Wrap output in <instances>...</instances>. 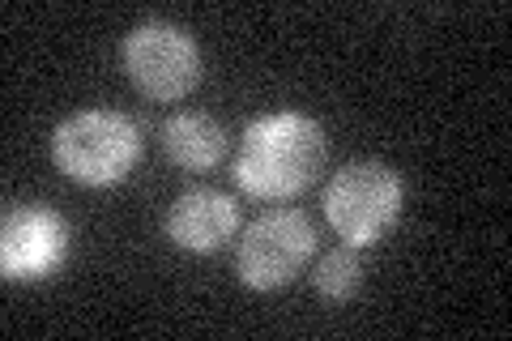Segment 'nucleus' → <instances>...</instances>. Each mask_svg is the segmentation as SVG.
<instances>
[{
    "mask_svg": "<svg viewBox=\"0 0 512 341\" xmlns=\"http://www.w3.org/2000/svg\"><path fill=\"white\" fill-rule=\"evenodd\" d=\"M329 158V137L303 111H269L244 128L235 154V184L256 201H291L308 188Z\"/></svg>",
    "mask_w": 512,
    "mask_h": 341,
    "instance_id": "obj_1",
    "label": "nucleus"
},
{
    "mask_svg": "<svg viewBox=\"0 0 512 341\" xmlns=\"http://www.w3.org/2000/svg\"><path fill=\"white\" fill-rule=\"evenodd\" d=\"M52 162L56 171L86 188L124 184L141 162V128L111 107L73 111L52 133Z\"/></svg>",
    "mask_w": 512,
    "mask_h": 341,
    "instance_id": "obj_2",
    "label": "nucleus"
},
{
    "mask_svg": "<svg viewBox=\"0 0 512 341\" xmlns=\"http://www.w3.org/2000/svg\"><path fill=\"white\" fill-rule=\"evenodd\" d=\"M402 175L380 158L346 162L325 184V218L350 248H372L402 218Z\"/></svg>",
    "mask_w": 512,
    "mask_h": 341,
    "instance_id": "obj_3",
    "label": "nucleus"
},
{
    "mask_svg": "<svg viewBox=\"0 0 512 341\" xmlns=\"http://www.w3.org/2000/svg\"><path fill=\"white\" fill-rule=\"evenodd\" d=\"M316 252V226L303 209H265L256 214L235 248V273L248 290H282L308 269Z\"/></svg>",
    "mask_w": 512,
    "mask_h": 341,
    "instance_id": "obj_4",
    "label": "nucleus"
},
{
    "mask_svg": "<svg viewBox=\"0 0 512 341\" xmlns=\"http://www.w3.org/2000/svg\"><path fill=\"white\" fill-rule=\"evenodd\" d=\"M128 81L154 103H180L201 81V47L171 22H141L120 43Z\"/></svg>",
    "mask_w": 512,
    "mask_h": 341,
    "instance_id": "obj_5",
    "label": "nucleus"
},
{
    "mask_svg": "<svg viewBox=\"0 0 512 341\" xmlns=\"http://www.w3.org/2000/svg\"><path fill=\"white\" fill-rule=\"evenodd\" d=\"M69 261V222L47 205H13L0 222V273L9 282L56 278Z\"/></svg>",
    "mask_w": 512,
    "mask_h": 341,
    "instance_id": "obj_6",
    "label": "nucleus"
},
{
    "mask_svg": "<svg viewBox=\"0 0 512 341\" xmlns=\"http://www.w3.org/2000/svg\"><path fill=\"white\" fill-rule=\"evenodd\" d=\"M163 231H167V239L175 243V248L210 256L227 239H235V231H239V205H235L231 192L188 188V192H180V197L171 201Z\"/></svg>",
    "mask_w": 512,
    "mask_h": 341,
    "instance_id": "obj_7",
    "label": "nucleus"
},
{
    "mask_svg": "<svg viewBox=\"0 0 512 341\" xmlns=\"http://www.w3.org/2000/svg\"><path fill=\"white\" fill-rule=\"evenodd\" d=\"M158 137L167 158L184 171H214L227 158V128L210 111H175Z\"/></svg>",
    "mask_w": 512,
    "mask_h": 341,
    "instance_id": "obj_8",
    "label": "nucleus"
},
{
    "mask_svg": "<svg viewBox=\"0 0 512 341\" xmlns=\"http://www.w3.org/2000/svg\"><path fill=\"white\" fill-rule=\"evenodd\" d=\"M363 278H367V269H363V261H359V252L350 248H333V252H325L316 261V269H312V286H316V295L320 299H329V303H350L363 290Z\"/></svg>",
    "mask_w": 512,
    "mask_h": 341,
    "instance_id": "obj_9",
    "label": "nucleus"
}]
</instances>
